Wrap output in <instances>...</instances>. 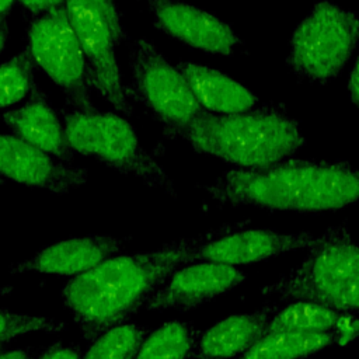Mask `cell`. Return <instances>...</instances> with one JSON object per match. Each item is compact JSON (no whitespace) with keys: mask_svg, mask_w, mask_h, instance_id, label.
I'll return each instance as SVG.
<instances>
[{"mask_svg":"<svg viewBox=\"0 0 359 359\" xmlns=\"http://www.w3.org/2000/svg\"><path fill=\"white\" fill-rule=\"evenodd\" d=\"M36 359H81L80 349L74 345H62L60 342L48 346Z\"/></svg>","mask_w":359,"mask_h":359,"instance_id":"26","label":"cell"},{"mask_svg":"<svg viewBox=\"0 0 359 359\" xmlns=\"http://www.w3.org/2000/svg\"><path fill=\"white\" fill-rule=\"evenodd\" d=\"M358 73H359V66H358V62H356L353 65L352 70H351L349 77H348V93H349L351 101L355 105H358V101H359V88H358L359 79H358Z\"/></svg>","mask_w":359,"mask_h":359,"instance_id":"28","label":"cell"},{"mask_svg":"<svg viewBox=\"0 0 359 359\" xmlns=\"http://www.w3.org/2000/svg\"><path fill=\"white\" fill-rule=\"evenodd\" d=\"M245 280V273L236 266L195 261L180 266L146 303V310L196 309L227 293Z\"/></svg>","mask_w":359,"mask_h":359,"instance_id":"13","label":"cell"},{"mask_svg":"<svg viewBox=\"0 0 359 359\" xmlns=\"http://www.w3.org/2000/svg\"><path fill=\"white\" fill-rule=\"evenodd\" d=\"M15 0H0V17H7Z\"/></svg>","mask_w":359,"mask_h":359,"instance_id":"31","label":"cell"},{"mask_svg":"<svg viewBox=\"0 0 359 359\" xmlns=\"http://www.w3.org/2000/svg\"><path fill=\"white\" fill-rule=\"evenodd\" d=\"M65 8L79 39L90 88L123 115H132L125 95L114 46L111 28L101 11L87 0H66Z\"/></svg>","mask_w":359,"mask_h":359,"instance_id":"9","label":"cell"},{"mask_svg":"<svg viewBox=\"0 0 359 359\" xmlns=\"http://www.w3.org/2000/svg\"><path fill=\"white\" fill-rule=\"evenodd\" d=\"M125 240L108 234L72 237L39 250L34 257L13 264L10 273L41 272L60 276L80 275L115 255Z\"/></svg>","mask_w":359,"mask_h":359,"instance_id":"14","label":"cell"},{"mask_svg":"<svg viewBox=\"0 0 359 359\" xmlns=\"http://www.w3.org/2000/svg\"><path fill=\"white\" fill-rule=\"evenodd\" d=\"M130 83L123 88L163 123L165 130L181 128L203 112L187 80L157 48L144 38L129 43Z\"/></svg>","mask_w":359,"mask_h":359,"instance_id":"7","label":"cell"},{"mask_svg":"<svg viewBox=\"0 0 359 359\" xmlns=\"http://www.w3.org/2000/svg\"><path fill=\"white\" fill-rule=\"evenodd\" d=\"M87 1L94 4L101 11V14L105 17V20L111 28L115 45L125 41L126 32L121 24V13L116 7L115 0H87Z\"/></svg>","mask_w":359,"mask_h":359,"instance_id":"25","label":"cell"},{"mask_svg":"<svg viewBox=\"0 0 359 359\" xmlns=\"http://www.w3.org/2000/svg\"><path fill=\"white\" fill-rule=\"evenodd\" d=\"M358 316L356 313H338L335 320L332 335H334V345L345 346L351 344L358 335Z\"/></svg>","mask_w":359,"mask_h":359,"instance_id":"24","label":"cell"},{"mask_svg":"<svg viewBox=\"0 0 359 359\" xmlns=\"http://www.w3.org/2000/svg\"><path fill=\"white\" fill-rule=\"evenodd\" d=\"M219 230L171 241L153 251L112 255L67 280L62 299L83 338L94 341L107 330L125 324L174 271L194 262L196 247Z\"/></svg>","mask_w":359,"mask_h":359,"instance_id":"1","label":"cell"},{"mask_svg":"<svg viewBox=\"0 0 359 359\" xmlns=\"http://www.w3.org/2000/svg\"><path fill=\"white\" fill-rule=\"evenodd\" d=\"M15 1L32 15H39L50 8L65 6L66 3V0H15Z\"/></svg>","mask_w":359,"mask_h":359,"instance_id":"27","label":"cell"},{"mask_svg":"<svg viewBox=\"0 0 359 359\" xmlns=\"http://www.w3.org/2000/svg\"><path fill=\"white\" fill-rule=\"evenodd\" d=\"M3 346H4V344H0V351L3 349Z\"/></svg>","mask_w":359,"mask_h":359,"instance_id":"33","label":"cell"},{"mask_svg":"<svg viewBox=\"0 0 359 359\" xmlns=\"http://www.w3.org/2000/svg\"><path fill=\"white\" fill-rule=\"evenodd\" d=\"M0 118L11 135L62 161L72 163L74 153L67 143L65 128L38 84L32 86L28 100L21 107L3 112Z\"/></svg>","mask_w":359,"mask_h":359,"instance_id":"15","label":"cell"},{"mask_svg":"<svg viewBox=\"0 0 359 359\" xmlns=\"http://www.w3.org/2000/svg\"><path fill=\"white\" fill-rule=\"evenodd\" d=\"M177 69L187 80L201 108L210 114L227 115L258 107V97L227 74L189 60L180 62Z\"/></svg>","mask_w":359,"mask_h":359,"instance_id":"17","label":"cell"},{"mask_svg":"<svg viewBox=\"0 0 359 359\" xmlns=\"http://www.w3.org/2000/svg\"><path fill=\"white\" fill-rule=\"evenodd\" d=\"M146 334L144 327L133 323L112 327L91 341L81 359H133Z\"/></svg>","mask_w":359,"mask_h":359,"instance_id":"21","label":"cell"},{"mask_svg":"<svg viewBox=\"0 0 359 359\" xmlns=\"http://www.w3.org/2000/svg\"><path fill=\"white\" fill-rule=\"evenodd\" d=\"M0 182H1V177H0Z\"/></svg>","mask_w":359,"mask_h":359,"instance_id":"34","label":"cell"},{"mask_svg":"<svg viewBox=\"0 0 359 359\" xmlns=\"http://www.w3.org/2000/svg\"><path fill=\"white\" fill-rule=\"evenodd\" d=\"M334 345L331 331L268 332L238 359H304Z\"/></svg>","mask_w":359,"mask_h":359,"instance_id":"18","label":"cell"},{"mask_svg":"<svg viewBox=\"0 0 359 359\" xmlns=\"http://www.w3.org/2000/svg\"><path fill=\"white\" fill-rule=\"evenodd\" d=\"M27 49L35 63L65 93L76 111H95L79 39L65 6L36 15L28 28Z\"/></svg>","mask_w":359,"mask_h":359,"instance_id":"8","label":"cell"},{"mask_svg":"<svg viewBox=\"0 0 359 359\" xmlns=\"http://www.w3.org/2000/svg\"><path fill=\"white\" fill-rule=\"evenodd\" d=\"M339 311L307 302H292L269 318L268 332H325L332 331Z\"/></svg>","mask_w":359,"mask_h":359,"instance_id":"20","label":"cell"},{"mask_svg":"<svg viewBox=\"0 0 359 359\" xmlns=\"http://www.w3.org/2000/svg\"><path fill=\"white\" fill-rule=\"evenodd\" d=\"M261 292L280 302H307L339 313H356L359 252L346 226L328 227L316 237L297 266Z\"/></svg>","mask_w":359,"mask_h":359,"instance_id":"4","label":"cell"},{"mask_svg":"<svg viewBox=\"0 0 359 359\" xmlns=\"http://www.w3.org/2000/svg\"><path fill=\"white\" fill-rule=\"evenodd\" d=\"M279 307L266 306L217 321L198 335L191 359H229L244 353L264 335L269 318Z\"/></svg>","mask_w":359,"mask_h":359,"instance_id":"16","label":"cell"},{"mask_svg":"<svg viewBox=\"0 0 359 359\" xmlns=\"http://www.w3.org/2000/svg\"><path fill=\"white\" fill-rule=\"evenodd\" d=\"M0 177L62 195L84 185L88 171L62 161L14 135L0 133Z\"/></svg>","mask_w":359,"mask_h":359,"instance_id":"11","label":"cell"},{"mask_svg":"<svg viewBox=\"0 0 359 359\" xmlns=\"http://www.w3.org/2000/svg\"><path fill=\"white\" fill-rule=\"evenodd\" d=\"M63 128L73 153L142 180L175 196V188L164 168L143 149L133 126L114 112L70 111L63 114Z\"/></svg>","mask_w":359,"mask_h":359,"instance_id":"5","label":"cell"},{"mask_svg":"<svg viewBox=\"0 0 359 359\" xmlns=\"http://www.w3.org/2000/svg\"><path fill=\"white\" fill-rule=\"evenodd\" d=\"M205 191L222 205L316 213L353 205L359 177L348 161L290 157L265 167L229 170Z\"/></svg>","mask_w":359,"mask_h":359,"instance_id":"2","label":"cell"},{"mask_svg":"<svg viewBox=\"0 0 359 359\" xmlns=\"http://www.w3.org/2000/svg\"><path fill=\"white\" fill-rule=\"evenodd\" d=\"M35 67L27 48L0 65V109L10 108L29 95L35 84Z\"/></svg>","mask_w":359,"mask_h":359,"instance_id":"22","label":"cell"},{"mask_svg":"<svg viewBox=\"0 0 359 359\" xmlns=\"http://www.w3.org/2000/svg\"><path fill=\"white\" fill-rule=\"evenodd\" d=\"M67 324L62 320L15 313L7 309H0V344H6L20 335L43 331L59 332L65 331Z\"/></svg>","mask_w":359,"mask_h":359,"instance_id":"23","label":"cell"},{"mask_svg":"<svg viewBox=\"0 0 359 359\" xmlns=\"http://www.w3.org/2000/svg\"><path fill=\"white\" fill-rule=\"evenodd\" d=\"M358 39V14L321 0L296 27L286 63L300 80L327 84L342 73Z\"/></svg>","mask_w":359,"mask_h":359,"instance_id":"6","label":"cell"},{"mask_svg":"<svg viewBox=\"0 0 359 359\" xmlns=\"http://www.w3.org/2000/svg\"><path fill=\"white\" fill-rule=\"evenodd\" d=\"M198 335L189 323H164L143 339L133 359H189Z\"/></svg>","mask_w":359,"mask_h":359,"instance_id":"19","label":"cell"},{"mask_svg":"<svg viewBox=\"0 0 359 359\" xmlns=\"http://www.w3.org/2000/svg\"><path fill=\"white\" fill-rule=\"evenodd\" d=\"M165 133L236 168H258L290 158L306 143L299 123L272 104L227 115L203 111L189 123Z\"/></svg>","mask_w":359,"mask_h":359,"instance_id":"3","label":"cell"},{"mask_svg":"<svg viewBox=\"0 0 359 359\" xmlns=\"http://www.w3.org/2000/svg\"><path fill=\"white\" fill-rule=\"evenodd\" d=\"M0 359H32L29 349H1L0 351Z\"/></svg>","mask_w":359,"mask_h":359,"instance_id":"29","label":"cell"},{"mask_svg":"<svg viewBox=\"0 0 359 359\" xmlns=\"http://www.w3.org/2000/svg\"><path fill=\"white\" fill-rule=\"evenodd\" d=\"M157 29L212 55L233 56L243 45L233 28L216 15L181 0H146Z\"/></svg>","mask_w":359,"mask_h":359,"instance_id":"12","label":"cell"},{"mask_svg":"<svg viewBox=\"0 0 359 359\" xmlns=\"http://www.w3.org/2000/svg\"><path fill=\"white\" fill-rule=\"evenodd\" d=\"M248 222L227 223L219 233L199 244L194 251L195 261H210L226 265L254 264L289 251L309 248L316 236L309 231L279 233L272 229H247Z\"/></svg>","mask_w":359,"mask_h":359,"instance_id":"10","label":"cell"},{"mask_svg":"<svg viewBox=\"0 0 359 359\" xmlns=\"http://www.w3.org/2000/svg\"><path fill=\"white\" fill-rule=\"evenodd\" d=\"M11 290H13V287H11L10 285H7V286H1V287H0V297H3V296H6V294L11 293Z\"/></svg>","mask_w":359,"mask_h":359,"instance_id":"32","label":"cell"},{"mask_svg":"<svg viewBox=\"0 0 359 359\" xmlns=\"http://www.w3.org/2000/svg\"><path fill=\"white\" fill-rule=\"evenodd\" d=\"M7 35H8V22L7 17H0V53L6 46L7 42Z\"/></svg>","mask_w":359,"mask_h":359,"instance_id":"30","label":"cell"}]
</instances>
